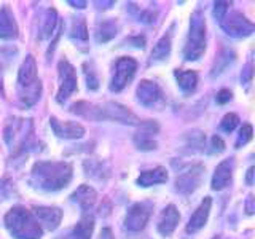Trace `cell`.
I'll return each mask as SVG.
<instances>
[{"instance_id": "20", "label": "cell", "mask_w": 255, "mask_h": 239, "mask_svg": "<svg viewBox=\"0 0 255 239\" xmlns=\"http://www.w3.org/2000/svg\"><path fill=\"white\" fill-rule=\"evenodd\" d=\"M167 182V171L163 166H158L155 169L150 171H143L135 180L139 187H151V185H158V183H164Z\"/></svg>"}, {"instance_id": "1", "label": "cell", "mask_w": 255, "mask_h": 239, "mask_svg": "<svg viewBox=\"0 0 255 239\" xmlns=\"http://www.w3.org/2000/svg\"><path fill=\"white\" fill-rule=\"evenodd\" d=\"M72 166L64 161H38L30 171L29 183L43 191H59L69 185Z\"/></svg>"}, {"instance_id": "39", "label": "cell", "mask_w": 255, "mask_h": 239, "mask_svg": "<svg viewBox=\"0 0 255 239\" xmlns=\"http://www.w3.org/2000/svg\"><path fill=\"white\" fill-rule=\"evenodd\" d=\"M246 183H247V185H252V183H254V166H251V167H249V171H247Z\"/></svg>"}, {"instance_id": "14", "label": "cell", "mask_w": 255, "mask_h": 239, "mask_svg": "<svg viewBox=\"0 0 255 239\" xmlns=\"http://www.w3.org/2000/svg\"><path fill=\"white\" fill-rule=\"evenodd\" d=\"M34 217L38 222L40 227H43L46 230H56L59 227V223L62 220V212L58 207H34Z\"/></svg>"}, {"instance_id": "36", "label": "cell", "mask_w": 255, "mask_h": 239, "mask_svg": "<svg viewBox=\"0 0 255 239\" xmlns=\"http://www.w3.org/2000/svg\"><path fill=\"white\" fill-rule=\"evenodd\" d=\"M246 211H247V214H249V215L254 214V196L252 195H249V196H247V199H246Z\"/></svg>"}, {"instance_id": "13", "label": "cell", "mask_w": 255, "mask_h": 239, "mask_svg": "<svg viewBox=\"0 0 255 239\" xmlns=\"http://www.w3.org/2000/svg\"><path fill=\"white\" fill-rule=\"evenodd\" d=\"M50 126L61 139H82L85 135V127L75 121H59L56 117H51Z\"/></svg>"}, {"instance_id": "6", "label": "cell", "mask_w": 255, "mask_h": 239, "mask_svg": "<svg viewBox=\"0 0 255 239\" xmlns=\"http://www.w3.org/2000/svg\"><path fill=\"white\" fill-rule=\"evenodd\" d=\"M135 70H137V62L132 58H128V56H123L115 62L114 67V77H112L110 82V91L114 93H120L122 90L129 85V82L134 78Z\"/></svg>"}, {"instance_id": "33", "label": "cell", "mask_w": 255, "mask_h": 239, "mask_svg": "<svg viewBox=\"0 0 255 239\" xmlns=\"http://www.w3.org/2000/svg\"><path fill=\"white\" fill-rule=\"evenodd\" d=\"M252 77H254V70H252V62H247L246 67L241 72V82L244 86H249L252 83Z\"/></svg>"}, {"instance_id": "34", "label": "cell", "mask_w": 255, "mask_h": 239, "mask_svg": "<svg viewBox=\"0 0 255 239\" xmlns=\"http://www.w3.org/2000/svg\"><path fill=\"white\" fill-rule=\"evenodd\" d=\"M211 147H212V151H214V153H222V151L225 150V142H223L222 137H219V135H212V139H211Z\"/></svg>"}, {"instance_id": "22", "label": "cell", "mask_w": 255, "mask_h": 239, "mask_svg": "<svg viewBox=\"0 0 255 239\" xmlns=\"http://www.w3.org/2000/svg\"><path fill=\"white\" fill-rule=\"evenodd\" d=\"M118 34V24L115 19H104L96 27V42L107 43Z\"/></svg>"}, {"instance_id": "10", "label": "cell", "mask_w": 255, "mask_h": 239, "mask_svg": "<svg viewBox=\"0 0 255 239\" xmlns=\"http://www.w3.org/2000/svg\"><path fill=\"white\" fill-rule=\"evenodd\" d=\"M204 179V167L201 164H196L190 167L187 172H182L175 179V190L180 195H191L199 185L203 183Z\"/></svg>"}, {"instance_id": "42", "label": "cell", "mask_w": 255, "mask_h": 239, "mask_svg": "<svg viewBox=\"0 0 255 239\" xmlns=\"http://www.w3.org/2000/svg\"><path fill=\"white\" fill-rule=\"evenodd\" d=\"M96 5H114V2H96ZM102 8H106V6H102Z\"/></svg>"}, {"instance_id": "32", "label": "cell", "mask_w": 255, "mask_h": 239, "mask_svg": "<svg viewBox=\"0 0 255 239\" xmlns=\"http://www.w3.org/2000/svg\"><path fill=\"white\" fill-rule=\"evenodd\" d=\"M230 5H231L230 2H215L214 3V11H212L214 13V18L222 22V19L225 18L227 13H228V6Z\"/></svg>"}, {"instance_id": "25", "label": "cell", "mask_w": 255, "mask_h": 239, "mask_svg": "<svg viewBox=\"0 0 255 239\" xmlns=\"http://www.w3.org/2000/svg\"><path fill=\"white\" fill-rule=\"evenodd\" d=\"M233 62H235V53H233V51H230V50H222V53L219 54L217 61H215V64H214L211 75H212V77L220 75L222 72H225Z\"/></svg>"}, {"instance_id": "8", "label": "cell", "mask_w": 255, "mask_h": 239, "mask_svg": "<svg viewBox=\"0 0 255 239\" xmlns=\"http://www.w3.org/2000/svg\"><path fill=\"white\" fill-rule=\"evenodd\" d=\"M222 29L227 32L228 35L236 37V38H243V37H249L254 32V24L246 18L241 13H231L230 16H225L222 19Z\"/></svg>"}, {"instance_id": "5", "label": "cell", "mask_w": 255, "mask_h": 239, "mask_svg": "<svg viewBox=\"0 0 255 239\" xmlns=\"http://www.w3.org/2000/svg\"><path fill=\"white\" fill-rule=\"evenodd\" d=\"M206 51V19L201 10H196L190 18V30L183 46V58L187 61L199 59Z\"/></svg>"}, {"instance_id": "26", "label": "cell", "mask_w": 255, "mask_h": 239, "mask_svg": "<svg viewBox=\"0 0 255 239\" xmlns=\"http://www.w3.org/2000/svg\"><path fill=\"white\" fill-rule=\"evenodd\" d=\"M70 37L75 42H86L88 40V27H86V21L85 18H75L72 21V27H70Z\"/></svg>"}, {"instance_id": "37", "label": "cell", "mask_w": 255, "mask_h": 239, "mask_svg": "<svg viewBox=\"0 0 255 239\" xmlns=\"http://www.w3.org/2000/svg\"><path fill=\"white\" fill-rule=\"evenodd\" d=\"M129 42L134 43V46H139V48H143L145 46V38L137 35V37H134V38H129Z\"/></svg>"}, {"instance_id": "9", "label": "cell", "mask_w": 255, "mask_h": 239, "mask_svg": "<svg viewBox=\"0 0 255 239\" xmlns=\"http://www.w3.org/2000/svg\"><path fill=\"white\" fill-rule=\"evenodd\" d=\"M151 214V204L150 203H135L132 204L129 209H128V214L125 217V227L137 233V231H142L145 228L147 222L150 219Z\"/></svg>"}, {"instance_id": "35", "label": "cell", "mask_w": 255, "mask_h": 239, "mask_svg": "<svg viewBox=\"0 0 255 239\" xmlns=\"http://www.w3.org/2000/svg\"><path fill=\"white\" fill-rule=\"evenodd\" d=\"M231 98H233V94H231L230 90H220L217 93V98H215V101H217V104H220V106H223V104L230 102Z\"/></svg>"}, {"instance_id": "31", "label": "cell", "mask_w": 255, "mask_h": 239, "mask_svg": "<svg viewBox=\"0 0 255 239\" xmlns=\"http://www.w3.org/2000/svg\"><path fill=\"white\" fill-rule=\"evenodd\" d=\"M102 163H94V161H90V163H85V169H86V174L91 175L94 179H102Z\"/></svg>"}, {"instance_id": "2", "label": "cell", "mask_w": 255, "mask_h": 239, "mask_svg": "<svg viewBox=\"0 0 255 239\" xmlns=\"http://www.w3.org/2000/svg\"><path fill=\"white\" fill-rule=\"evenodd\" d=\"M70 112H74V114L83 118L94 120V121L112 120V121H118L125 124H134V126L140 124V120L129 109L118 102H102V104L77 102L70 107Z\"/></svg>"}, {"instance_id": "30", "label": "cell", "mask_w": 255, "mask_h": 239, "mask_svg": "<svg viewBox=\"0 0 255 239\" xmlns=\"http://www.w3.org/2000/svg\"><path fill=\"white\" fill-rule=\"evenodd\" d=\"M252 134H254L252 124H243L241 131H239V135H238V140H236V148H241L247 142H251Z\"/></svg>"}, {"instance_id": "19", "label": "cell", "mask_w": 255, "mask_h": 239, "mask_svg": "<svg viewBox=\"0 0 255 239\" xmlns=\"http://www.w3.org/2000/svg\"><path fill=\"white\" fill-rule=\"evenodd\" d=\"M96 198H98V195H96L94 188H91L90 185H80L74 193L70 195V199L74 203H77L83 212H88L91 209L96 203Z\"/></svg>"}, {"instance_id": "11", "label": "cell", "mask_w": 255, "mask_h": 239, "mask_svg": "<svg viewBox=\"0 0 255 239\" xmlns=\"http://www.w3.org/2000/svg\"><path fill=\"white\" fill-rule=\"evenodd\" d=\"M140 131L134 134V143L139 150H155L156 148V140L153 139L158 132V124L151 120L147 121H140Z\"/></svg>"}, {"instance_id": "41", "label": "cell", "mask_w": 255, "mask_h": 239, "mask_svg": "<svg viewBox=\"0 0 255 239\" xmlns=\"http://www.w3.org/2000/svg\"><path fill=\"white\" fill-rule=\"evenodd\" d=\"M67 3L72 5V6H75V8H85L86 6V2H75V0H69Z\"/></svg>"}, {"instance_id": "12", "label": "cell", "mask_w": 255, "mask_h": 239, "mask_svg": "<svg viewBox=\"0 0 255 239\" xmlns=\"http://www.w3.org/2000/svg\"><path fill=\"white\" fill-rule=\"evenodd\" d=\"M137 99L143 107H153L163 101V93L155 82L142 80L137 86Z\"/></svg>"}, {"instance_id": "3", "label": "cell", "mask_w": 255, "mask_h": 239, "mask_svg": "<svg viewBox=\"0 0 255 239\" xmlns=\"http://www.w3.org/2000/svg\"><path fill=\"white\" fill-rule=\"evenodd\" d=\"M3 222L10 235L16 239H40L43 235V230L35 220L34 214L26 207H13L6 212Z\"/></svg>"}, {"instance_id": "7", "label": "cell", "mask_w": 255, "mask_h": 239, "mask_svg": "<svg viewBox=\"0 0 255 239\" xmlns=\"http://www.w3.org/2000/svg\"><path fill=\"white\" fill-rule=\"evenodd\" d=\"M58 74H59V90H58V96H56V101L59 104H64L77 91V72L75 67L67 59H62L58 64Z\"/></svg>"}, {"instance_id": "18", "label": "cell", "mask_w": 255, "mask_h": 239, "mask_svg": "<svg viewBox=\"0 0 255 239\" xmlns=\"http://www.w3.org/2000/svg\"><path fill=\"white\" fill-rule=\"evenodd\" d=\"M18 37V24L14 21L13 11L10 6L3 5L0 8V38L2 40H13Z\"/></svg>"}, {"instance_id": "17", "label": "cell", "mask_w": 255, "mask_h": 239, "mask_svg": "<svg viewBox=\"0 0 255 239\" xmlns=\"http://www.w3.org/2000/svg\"><path fill=\"white\" fill-rule=\"evenodd\" d=\"M179 220H180V214L177 211V207H175L174 204H169L161 212V215H159V220H158V231H159V235L171 236L174 233V230L177 228Z\"/></svg>"}, {"instance_id": "40", "label": "cell", "mask_w": 255, "mask_h": 239, "mask_svg": "<svg viewBox=\"0 0 255 239\" xmlns=\"http://www.w3.org/2000/svg\"><path fill=\"white\" fill-rule=\"evenodd\" d=\"M0 94L5 96V91H3V67H2V64H0Z\"/></svg>"}, {"instance_id": "4", "label": "cell", "mask_w": 255, "mask_h": 239, "mask_svg": "<svg viewBox=\"0 0 255 239\" xmlns=\"http://www.w3.org/2000/svg\"><path fill=\"white\" fill-rule=\"evenodd\" d=\"M42 94V82L37 77V62L32 54H27L21 64L18 74V96L24 107H32Z\"/></svg>"}, {"instance_id": "43", "label": "cell", "mask_w": 255, "mask_h": 239, "mask_svg": "<svg viewBox=\"0 0 255 239\" xmlns=\"http://www.w3.org/2000/svg\"><path fill=\"white\" fill-rule=\"evenodd\" d=\"M215 239H220V238H215Z\"/></svg>"}, {"instance_id": "29", "label": "cell", "mask_w": 255, "mask_h": 239, "mask_svg": "<svg viewBox=\"0 0 255 239\" xmlns=\"http://www.w3.org/2000/svg\"><path fill=\"white\" fill-rule=\"evenodd\" d=\"M238 124H239V117L236 114H227L220 121V129L225 132H233Z\"/></svg>"}, {"instance_id": "28", "label": "cell", "mask_w": 255, "mask_h": 239, "mask_svg": "<svg viewBox=\"0 0 255 239\" xmlns=\"http://www.w3.org/2000/svg\"><path fill=\"white\" fill-rule=\"evenodd\" d=\"M83 69H85V77H86V86L88 90L96 91L99 88V78L96 75V70L93 69V64H83Z\"/></svg>"}, {"instance_id": "16", "label": "cell", "mask_w": 255, "mask_h": 239, "mask_svg": "<svg viewBox=\"0 0 255 239\" xmlns=\"http://www.w3.org/2000/svg\"><path fill=\"white\" fill-rule=\"evenodd\" d=\"M233 169H235V159L228 158L215 167V172L212 175V190H223L230 185L231 177H233Z\"/></svg>"}, {"instance_id": "23", "label": "cell", "mask_w": 255, "mask_h": 239, "mask_svg": "<svg viewBox=\"0 0 255 239\" xmlns=\"http://www.w3.org/2000/svg\"><path fill=\"white\" fill-rule=\"evenodd\" d=\"M93 230H94V217L90 214H85L75 225L74 231H72V239H91Z\"/></svg>"}, {"instance_id": "21", "label": "cell", "mask_w": 255, "mask_h": 239, "mask_svg": "<svg viewBox=\"0 0 255 239\" xmlns=\"http://www.w3.org/2000/svg\"><path fill=\"white\" fill-rule=\"evenodd\" d=\"M174 77L177 80V85L185 94H191L198 86V74L195 70H174Z\"/></svg>"}, {"instance_id": "27", "label": "cell", "mask_w": 255, "mask_h": 239, "mask_svg": "<svg viewBox=\"0 0 255 239\" xmlns=\"http://www.w3.org/2000/svg\"><path fill=\"white\" fill-rule=\"evenodd\" d=\"M56 26H58V13H56L54 8H50L45 16V22H43L40 38H50L56 32Z\"/></svg>"}, {"instance_id": "38", "label": "cell", "mask_w": 255, "mask_h": 239, "mask_svg": "<svg viewBox=\"0 0 255 239\" xmlns=\"http://www.w3.org/2000/svg\"><path fill=\"white\" fill-rule=\"evenodd\" d=\"M99 239H115V238H114V235H112L110 228H102L101 235H99Z\"/></svg>"}, {"instance_id": "24", "label": "cell", "mask_w": 255, "mask_h": 239, "mask_svg": "<svg viewBox=\"0 0 255 239\" xmlns=\"http://www.w3.org/2000/svg\"><path fill=\"white\" fill-rule=\"evenodd\" d=\"M171 53V34L163 35L151 50V61H163Z\"/></svg>"}, {"instance_id": "15", "label": "cell", "mask_w": 255, "mask_h": 239, "mask_svg": "<svg viewBox=\"0 0 255 239\" xmlns=\"http://www.w3.org/2000/svg\"><path fill=\"white\" fill-rule=\"evenodd\" d=\"M211 206H212V199L209 196H206L201 201V204L198 206V209L191 214V217L187 223V228H185L187 233L195 235L206 225L207 217H209V212H211Z\"/></svg>"}]
</instances>
